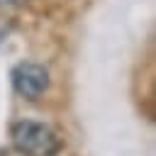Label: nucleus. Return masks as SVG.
<instances>
[{"label": "nucleus", "instance_id": "obj_1", "mask_svg": "<svg viewBox=\"0 0 156 156\" xmlns=\"http://www.w3.org/2000/svg\"><path fill=\"white\" fill-rule=\"evenodd\" d=\"M10 141L22 156H56L61 149V136L54 127L37 119H20L10 129Z\"/></svg>", "mask_w": 156, "mask_h": 156}, {"label": "nucleus", "instance_id": "obj_2", "mask_svg": "<svg viewBox=\"0 0 156 156\" xmlns=\"http://www.w3.org/2000/svg\"><path fill=\"white\" fill-rule=\"evenodd\" d=\"M12 85L15 90L27 98V100H37L39 95L46 93L49 88V71L41 66V63H34V61H24V63H17L12 68Z\"/></svg>", "mask_w": 156, "mask_h": 156}, {"label": "nucleus", "instance_id": "obj_3", "mask_svg": "<svg viewBox=\"0 0 156 156\" xmlns=\"http://www.w3.org/2000/svg\"><path fill=\"white\" fill-rule=\"evenodd\" d=\"M22 2H27V0H0V7H17Z\"/></svg>", "mask_w": 156, "mask_h": 156}, {"label": "nucleus", "instance_id": "obj_4", "mask_svg": "<svg viewBox=\"0 0 156 156\" xmlns=\"http://www.w3.org/2000/svg\"><path fill=\"white\" fill-rule=\"evenodd\" d=\"M0 39H2V34H0Z\"/></svg>", "mask_w": 156, "mask_h": 156}]
</instances>
